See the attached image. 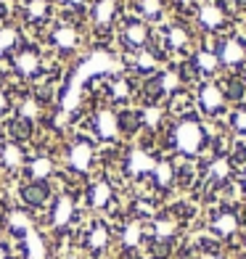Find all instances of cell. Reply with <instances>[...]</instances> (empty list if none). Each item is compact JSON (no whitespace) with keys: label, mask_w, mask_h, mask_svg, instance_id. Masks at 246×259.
Returning a JSON list of instances; mask_svg holds the SVG:
<instances>
[{"label":"cell","mask_w":246,"mask_h":259,"mask_svg":"<svg viewBox=\"0 0 246 259\" xmlns=\"http://www.w3.org/2000/svg\"><path fill=\"white\" fill-rule=\"evenodd\" d=\"M45 193H48V191H45V185L37 183V185H29V188H27V191H24V198H27L29 204H40L43 198H45Z\"/></svg>","instance_id":"obj_1"},{"label":"cell","mask_w":246,"mask_h":259,"mask_svg":"<svg viewBox=\"0 0 246 259\" xmlns=\"http://www.w3.org/2000/svg\"><path fill=\"white\" fill-rule=\"evenodd\" d=\"M119 127L127 130V133H133V130L138 127V114H122L119 116Z\"/></svg>","instance_id":"obj_2"},{"label":"cell","mask_w":246,"mask_h":259,"mask_svg":"<svg viewBox=\"0 0 246 259\" xmlns=\"http://www.w3.org/2000/svg\"><path fill=\"white\" fill-rule=\"evenodd\" d=\"M236 3H238V6H246V0H236Z\"/></svg>","instance_id":"obj_3"}]
</instances>
